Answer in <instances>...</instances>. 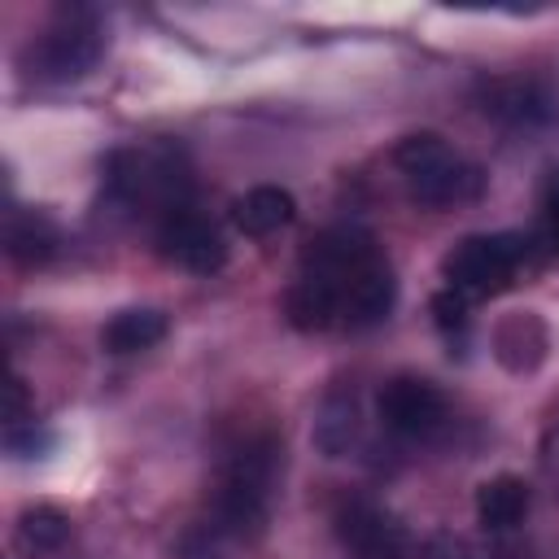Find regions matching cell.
<instances>
[{"instance_id":"obj_1","label":"cell","mask_w":559,"mask_h":559,"mask_svg":"<svg viewBox=\"0 0 559 559\" xmlns=\"http://www.w3.org/2000/svg\"><path fill=\"white\" fill-rule=\"evenodd\" d=\"M280 463L284 450L271 432L240 437L218 463V480L210 493V524L223 528L231 542H258L271 520Z\"/></svg>"},{"instance_id":"obj_7","label":"cell","mask_w":559,"mask_h":559,"mask_svg":"<svg viewBox=\"0 0 559 559\" xmlns=\"http://www.w3.org/2000/svg\"><path fill=\"white\" fill-rule=\"evenodd\" d=\"M157 253L192 275H214L227 262V240L205 214H197L192 205H179L157 218Z\"/></svg>"},{"instance_id":"obj_9","label":"cell","mask_w":559,"mask_h":559,"mask_svg":"<svg viewBox=\"0 0 559 559\" xmlns=\"http://www.w3.org/2000/svg\"><path fill=\"white\" fill-rule=\"evenodd\" d=\"M480 109L507 127H542L559 114V96L546 79L533 74H502L480 83Z\"/></svg>"},{"instance_id":"obj_3","label":"cell","mask_w":559,"mask_h":559,"mask_svg":"<svg viewBox=\"0 0 559 559\" xmlns=\"http://www.w3.org/2000/svg\"><path fill=\"white\" fill-rule=\"evenodd\" d=\"M528 258V240L515 231H493V236H463L445 258H441V275L445 288L463 293L467 301L476 297H493L511 284V275L520 271V262Z\"/></svg>"},{"instance_id":"obj_11","label":"cell","mask_w":559,"mask_h":559,"mask_svg":"<svg viewBox=\"0 0 559 559\" xmlns=\"http://www.w3.org/2000/svg\"><path fill=\"white\" fill-rule=\"evenodd\" d=\"M61 231L44 210H9L4 214V253L17 266H44L57 258Z\"/></svg>"},{"instance_id":"obj_17","label":"cell","mask_w":559,"mask_h":559,"mask_svg":"<svg viewBox=\"0 0 559 559\" xmlns=\"http://www.w3.org/2000/svg\"><path fill=\"white\" fill-rule=\"evenodd\" d=\"M17 542L22 550L31 555H48V550H61L70 542V515L57 511V507H26L22 520H17Z\"/></svg>"},{"instance_id":"obj_2","label":"cell","mask_w":559,"mask_h":559,"mask_svg":"<svg viewBox=\"0 0 559 559\" xmlns=\"http://www.w3.org/2000/svg\"><path fill=\"white\" fill-rule=\"evenodd\" d=\"M393 162L419 205H467L485 192V170L454 153L437 131H415L393 148Z\"/></svg>"},{"instance_id":"obj_6","label":"cell","mask_w":559,"mask_h":559,"mask_svg":"<svg viewBox=\"0 0 559 559\" xmlns=\"http://www.w3.org/2000/svg\"><path fill=\"white\" fill-rule=\"evenodd\" d=\"M376 415H380V424L389 432H397L406 441H424V437L441 432V424H445V397L424 376H393L376 393Z\"/></svg>"},{"instance_id":"obj_22","label":"cell","mask_w":559,"mask_h":559,"mask_svg":"<svg viewBox=\"0 0 559 559\" xmlns=\"http://www.w3.org/2000/svg\"><path fill=\"white\" fill-rule=\"evenodd\" d=\"M428 559H480V555H476V546H472L467 537H459V533H437V537L428 542Z\"/></svg>"},{"instance_id":"obj_13","label":"cell","mask_w":559,"mask_h":559,"mask_svg":"<svg viewBox=\"0 0 559 559\" xmlns=\"http://www.w3.org/2000/svg\"><path fill=\"white\" fill-rule=\"evenodd\" d=\"M284 314L297 332H328L332 323H341V297H336V288H328L310 275H297L284 297Z\"/></svg>"},{"instance_id":"obj_5","label":"cell","mask_w":559,"mask_h":559,"mask_svg":"<svg viewBox=\"0 0 559 559\" xmlns=\"http://www.w3.org/2000/svg\"><path fill=\"white\" fill-rule=\"evenodd\" d=\"M332 528L354 559H419L411 533L367 498H345L332 515Z\"/></svg>"},{"instance_id":"obj_14","label":"cell","mask_w":559,"mask_h":559,"mask_svg":"<svg viewBox=\"0 0 559 559\" xmlns=\"http://www.w3.org/2000/svg\"><path fill=\"white\" fill-rule=\"evenodd\" d=\"M314 450L328 459H341L358 441V397L349 389H332L314 415Z\"/></svg>"},{"instance_id":"obj_8","label":"cell","mask_w":559,"mask_h":559,"mask_svg":"<svg viewBox=\"0 0 559 559\" xmlns=\"http://www.w3.org/2000/svg\"><path fill=\"white\" fill-rule=\"evenodd\" d=\"M376 258H380L376 236H371L367 227L341 223V227L319 231V236L306 245V253H301V275H310V280L336 288V297H341V288H345L367 262H376Z\"/></svg>"},{"instance_id":"obj_12","label":"cell","mask_w":559,"mask_h":559,"mask_svg":"<svg viewBox=\"0 0 559 559\" xmlns=\"http://www.w3.org/2000/svg\"><path fill=\"white\" fill-rule=\"evenodd\" d=\"M297 214V201L288 188H275V183H258L249 188L245 197L231 201V223L245 231V236H275L280 227H288Z\"/></svg>"},{"instance_id":"obj_19","label":"cell","mask_w":559,"mask_h":559,"mask_svg":"<svg viewBox=\"0 0 559 559\" xmlns=\"http://www.w3.org/2000/svg\"><path fill=\"white\" fill-rule=\"evenodd\" d=\"M467 297L463 293H454V288H441L437 297H432V314H437V328L441 332H463L467 328Z\"/></svg>"},{"instance_id":"obj_16","label":"cell","mask_w":559,"mask_h":559,"mask_svg":"<svg viewBox=\"0 0 559 559\" xmlns=\"http://www.w3.org/2000/svg\"><path fill=\"white\" fill-rule=\"evenodd\" d=\"M528 511V485L520 476H493L476 489V520L489 528V533H502V528H515Z\"/></svg>"},{"instance_id":"obj_23","label":"cell","mask_w":559,"mask_h":559,"mask_svg":"<svg viewBox=\"0 0 559 559\" xmlns=\"http://www.w3.org/2000/svg\"><path fill=\"white\" fill-rule=\"evenodd\" d=\"M546 227H550V240H555V249H559V175H555V183H550V192H546Z\"/></svg>"},{"instance_id":"obj_18","label":"cell","mask_w":559,"mask_h":559,"mask_svg":"<svg viewBox=\"0 0 559 559\" xmlns=\"http://www.w3.org/2000/svg\"><path fill=\"white\" fill-rule=\"evenodd\" d=\"M227 546H231V537L223 528H214L210 520H201L179 537L175 559H227Z\"/></svg>"},{"instance_id":"obj_20","label":"cell","mask_w":559,"mask_h":559,"mask_svg":"<svg viewBox=\"0 0 559 559\" xmlns=\"http://www.w3.org/2000/svg\"><path fill=\"white\" fill-rule=\"evenodd\" d=\"M48 441H52V437L26 419V424H13V428H9V437H4V450H9V454H17V459H31V454L48 450Z\"/></svg>"},{"instance_id":"obj_15","label":"cell","mask_w":559,"mask_h":559,"mask_svg":"<svg viewBox=\"0 0 559 559\" xmlns=\"http://www.w3.org/2000/svg\"><path fill=\"white\" fill-rule=\"evenodd\" d=\"M162 336H166V314L153 310V306L118 310V314L100 328V345H105L109 354H140V349H153Z\"/></svg>"},{"instance_id":"obj_21","label":"cell","mask_w":559,"mask_h":559,"mask_svg":"<svg viewBox=\"0 0 559 559\" xmlns=\"http://www.w3.org/2000/svg\"><path fill=\"white\" fill-rule=\"evenodd\" d=\"M4 419H9V428L31 419V389H26V380H22L17 371L9 376V393H4Z\"/></svg>"},{"instance_id":"obj_4","label":"cell","mask_w":559,"mask_h":559,"mask_svg":"<svg viewBox=\"0 0 559 559\" xmlns=\"http://www.w3.org/2000/svg\"><path fill=\"white\" fill-rule=\"evenodd\" d=\"M105 52V35L96 26L92 13H61L44 35L39 44L31 48V74L39 79H52V83H70V79H83Z\"/></svg>"},{"instance_id":"obj_10","label":"cell","mask_w":559,"mask_h":559,"mask_svg":"<svg viewBox=\"0 0 559 559\" xmlns=\"http://www.w3.org/2000/svg\"><path fill=\"white\" fill-rule=\"evenodd\" d=\"M397 301V280H393V266L384 262V253L376 262H367L345 288H341V323L362 332V328H376L389 319Z\"/></svg>"}]
</instances>
